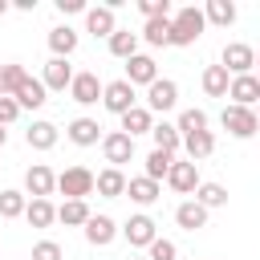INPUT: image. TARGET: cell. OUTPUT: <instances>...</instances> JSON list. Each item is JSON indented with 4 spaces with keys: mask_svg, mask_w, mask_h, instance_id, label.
<instances>
[{
    "mask_svg": "<svg viewBox=\"0 0 260 260\" xmlns=\"http://www.w3.org/2000/svg\"><path fill=\"white\" fill-rule=\"evenodd\" d=\"M203 28H207L203 8H179V12L171 16V45H175V49H187V45H195V41L203 37Z\"/></svg>",
    "mask_w": 260,
    "mask_h": 260,
    "instance_id": "obj_1",
    "label": "cell"
},
{
    "mask_svg": "<svg viewBox=\"0 0 260 260\" xmlns=\"http://www.w3.org/2000/svg\"><path fill=\"white\" fill-rule=\"evenodd\" d=\"M93 187H98V175L89 167H65L57 175V191L65 199H85V195H93Z\"/></svg>",
    "mask_w": 260,
    "mask_h": 260,
    "instance_id": "obj_2",
    "label": "cell"
},
{
    "mask_svg": "<svg viewBox=\"0 0 260 260\" xmlns=\"http://www.w3.org/2000/svg\"><path fill=\"white\" fill-rule=\"evenodd\" d=\"M219 122H223V130H228L232 138H240V142L260 130V118H256V110H248V106H223Z\"/></svg>",
    "mask_w": 260,
    "mask_h": 260,
    "instance_id": "obj_3",
    "label": "cell"
},
{
    "mask_svg": "<svg viewBox=\"0 0 260 260\" xmlns=\"http://www.w3.org/2000/svg\"><path fill=\"white\" fill-rule=\"evenodd\" d=\"M219 65H223L232 77H244V73H252V69H256V49H252V45H244V41H232V45H223Z\"/></svg>",
    "mask_w": 260,
    "mask_h": 260,
    "instance_id": "obj_4",
    "label": "cell"
},
{
    "mask_svg": "<svg viewBox=\"0 0 260 260\" xmlns=\"http://www.w3.org/2000/svg\"><path fill=\"white\" fill-rule=\"evenodd\" d=\"M102 106L110 110V114H130L134 106H138V93H134V85L126 81V77H118V81H106V93H102Z\"/></svg>",
    "mask_w": 260,
    "mask_h": 260,
    "instance_id": "obj_5",
    "label": "cell"
},
{
    "mask_svg": "<svg viewBox=\"0 0 260 260\" xmlns=\"http://www.w3.org/2000/svg\"><path fill=\"white\" fill-rule=\"evenodd\" d=\"M122 236H126L130 248H150V244L158 240V223H154L146 211H138V215H130V219L122 223Z\"/></svg>",
    "mask_w": 260,
    "mask_h": 260,
    "instance_id": "obj_6",
    "label": "cell"
},
{
    "mask_svg": "<svg viewBox=\"0 0 260 260\" xmlns=\"http://www.w3.org/2000/svg\"><path fill=\"white\" fill-rule=\"evenodd\" d=\"M179 106V85L171 81V77H158L150 89H146V110L150 114H167V110H175Z\"/></svg>",
    "mask_w": 260,
    "mask_h": 260,
    "instance_id": "obj_7",
    "label": "cell"
},
{
    "mask_svg": "<svg viewBox=\"0 0 260 260\" xmlns=\"http://www.w3.org/2000/svg\"><path fill=\"white\" fill-rule=\"evenodd\" d=\"M102 154H106V162H110V167H118V171H122V162H130V158H134V138H130V134H122V130H110V134L102 138Z\"/></svg>",
    "mask_w": 260,
    "mask_h": 260,
    "instance_id": "obj_8",
    "label": "cell"
},
{
    "mask_svg": "<svg viewBox=\"0 0 260 260\" xmlns=\"http://www.w3.org/2000/svg\"><path fill=\"white\" fill-rule=\"evenodd\" d=\"M57 191V175L45 167V162H32L28 171H24V195H32V199H49Z\"/></svg>",
    "mask_w": 260,
    "mask_h": 260,
    "instance_id": "obj_9",
    "label": "cell"
},
{
    "mask_svg": "<svg viewBox=\"0 0 260 260\" xmlns=\"http://www.w3.org/2000/svg\"><path fill=\"white\" fill-rule=\"evenodd\" d=\"M73 65L65 61V57H49L45 61V73H41V81H45V89H53V93H65L69 85H73Z\"/></svg>",
    "mask_w": 260,
    "mask_h": 260,
    "instance_id": "obj_10",
    "label": "cell"
},
{
    "mask_svg": "<svg viewBox=\"0 0 260 260\" xmlns=\"http://www.w3.org/2000/svg\"><path fill=\"white\" fill-rule=\"evenodd\" d=\"M102 93H106V85H102V81H98V73H89V69H85V73H77V77H73V85H69V98H73L77 106H98V102H102Z\"/></svg>",
    "mask_w": 260,
    "mask_h": 260,
    "instance_id": "obj_11",
    "label": "cell"
},
{
    "mask_svg": "<svg viewBox=\"0 0 260 260\" xmlns=\"http://www.w3.org/2000/svg\"><path fill=\"white\" fill-rule=\"evenodd\" d=\"M167 183H171V191H179V195H195V191H199V162H191V158L179 162V158H175Z\"/></svg>",
    "mask_w": 260,
    "mask_h": 260,
    "instance_id": "obj_12",
    "label": "cell"
},
{
    "mask_svg": "<svg viewBox=\"0 0 260 260\" xmlns=\"http://www.w3.org/2000/svg\"><path fill=\"white\" fill-rule=\"evenodd\" d=\"M228 98H232V106H248V110H256V106H260V77H256V73L232 77Z\"/></svg>",
    "mask_w": 260,
    "mask_h": 260,
    "instance_id": "obj_13",
    "label": "cell"
},
{
    "mask_svg": "<svg viewBox=\"0 0 260 260\" xmlns=\"http://www.w3.org/2000/svg\"><path fill=\"white\" fill-rule=\"evenodd\" d=\"M126 81L138 89V85H154L158 81V65H154V57H146V53H138V57H130L126 61Z\"/></svg>",
    "mask_w": 260,
    "mask_h": 260,
    "instance_id": "obj_14",
    "label": "cell"
},
{
    "mask_svg": "<svg viewBox=\"0 0 260 260\" xmlns=\"http://www.w3.org/2000/svg\"><path fill=\"white\" fill-rule=\"evenodd\" d=\"M118 236H122V228H118L110 215H89V223H85V240H89L93 248H110Z\"/></svg>",
    "mask_w": 260,
    "mask_h": 260,
    "instance_id": "obj_15",
    "label": "cell"
},
{
    "mask_svg": "<svg viewBox=\"0 0 260 260\" xmlns=\"http://www.w3.org/2000/svg\"><path fill=\"white\" fill-rule=\"evenodd\" d=\"M85 32H93V37H114L118 32V16H114V8L110 4H98V8H89L85 12Z\"/></svg>",
    "mask_w": 260,
    "mask_h": 260,
    "instance_id": "obj_16",
    "label": "cell"
},
{
    "mask_svg": "<svg viewBox=\"0 0 260 260\" xmlns=\"http://www.w3.org/2000/svg\"><path fill=\"white\" fill-rule=\"evenodd\" d=\"M65 134H69L73 146H98V142L106 138L102 126H98V118H73V122L65 126Z\"/></svg>",
    "mask_w": 260,
    "mask_h": 260,
    "instance_id": "obj_17",
    "label": "cell"
},
{
    "mask_svg": "<svg viewBox=\"0 0 260 260\" xmlns=\"http://www.w3.org/2000/svg\"><path fill=\"white\" fill-rule=\"evenodd\" d=\"M12 98L20 102V110H41V106L49 102V89H45V81H41V77H24V81H20V89H16Z\"/></svg>",
    "mask_w": 260,
    "mask_h": 260,
    "instance_id": "obj_18",
    "label": "cell"
},
{
    "mask_svg": "<svg viewBox=\"0 0 260 260\" xmlns=\"http://www.w3.org/2000/svg\"><path fill=\"white\" fill-rule=\"evenodd\" d=\"M126 187H130V179H126L118 167L98 171V187H93V191H98L102 199H122V195H126Z\"/></svg>",
    "mask_w": 260,
    "mask_h": 260,
    "instance_id": "obj_19",
    "label": "cell"
},
{
    "mask_svg": "<svg viewBox=\"0 0 260 260\" xmlns=\"http://www.w3.org/2000/svg\"><path fill=\"white\" fill-rule=\"evenodd\" d=\"M175 223H179L183 232H199V228H207V207L195 203V199H183V203L175 207Z\"/></svg>",
    "mask_w": 260,
    "mask_h": 260,
    "instance_id": "obj_20",
    "label": "cell"
},
{
    "mask_svg": "<svg viewBox=\"0 0 260 260\" xmlns=\"http://www.w3.org/2000/svg\"><path fill=\"white\" fill-rule=\"evenodd\" d=\"M199 81H203V93L207 98H228V89H232V73L223 65H207Z\"/></svg>",
    "mask_w": 260,
    "mask_h": 260,
    "instance_id": "obj_21",
    "label": "cell"
},
{
    "mask_svg": "<svg viewBox=\"0 0 260 260\" xmlns=\"http://www.w3.org/2000/svg\"><path fill=\"white\" fill-rule=\"evenodd\" d=\"M57 138H61V130H57L53 122H32V126L24 130V142H28L32 150H53Z\"/></svg>",
    "mask_w": 260,
    "mask_h": 260,
    "instance_id": "obj_22",
    "label": "cell"
},
{
    "mask_svg": "<svg viewBox=\"0 0 260 260\" xmlns=\"http://www.w3.org/2000/svg\"><path fill=\"white\" fill-rule=\"evenodd\" d=\"M183 150H187V158H191V162H203V158H211V154H215V134H211V130L187 134V138H183Z\"/></svg>",
    "mask_w": 260,
    "mask_h": 260,
    "instance_id": "obj_23",
    "label": "cell"
},
{
    "mask_svg": "<svg viewBox=\"0 0 260 260\" xmlns=\"http://www.w3.org/2000/svg\"><path fill=\"white\" fill-rule=\"evenodd\" d=\"M126 195L138 203V207H150V203H158L162 199V187L154 183V179H146V175H138V179H130V187H126Z\"/></svg>",
    "mask_w": 260,
    "mask_h": 260,
    "instance_id": "obj_24",
    "label": "cell"
},
{
    "mask_svg": "<svg viewBox=\"0 0 260 260\" xmlns=\"http://www.w3.org/2000/svg\"><path fill=\"white\" fill-rule=\"evenodd\" d=\"M150 130H154V114L146 106H134L130 114H122V134L138 138V134H150Z\"/></svg>",
    "mask_w": 260,
    "mask_h": 260,
    "instance_id": "obj_25",
    "label": "cell"
},
{
    "mask_svg": "<svg viewBox=\"0 0 260 260\" xmlns=\"http://www.w3.org/2000/svg\"><path fill=\"white\" fill-rule=\"evenodd\" d=\"M89 215H93V211H89V203H85V199H65V203L57 207V219H61L65 228H85V223H89Z\"/></svg>",
    "mask_w": 260,
    "mask_h": 260,
    "instance_id": "obj_26",
    "label": "cell"
},
{
    "mask_svg": "<svg viewBox=\"0 0 260 260\" xmlns=\"http://www.w3.org/2000/svg\"><path fill=\"white\" fill-rule=\"evenodd\" d=\"M77 49V32L69 28V24H57V28H49V53L53 57H65L69 61V53Z\"/></svg>",
    "mask_w": 260,
    "mask_h": 260,
    "instance_id": "obj_27",
    "label": "cell"
},
{
    "mask_svg": "<svg viewBox=\"0 0 260 260\" xmlns=\"http://www.w3.org/2000/svg\"><path fill=\"white\" fill-rule=\"evenodd\" d=\"M138 41H142L138 32H130V28H118V32H114L106 45H110V53H114L118 61H130V57H138Z\"/></svg>",
    "mask_w": 260,
    "mask_h": 260,
    "instance_id": "obj_28",
    "label": "cell"
},
{
    "mask_svg": "<svg viewBox=\"0 0 260 260\" xmlns=\"http://www.w3.org/2000/svg\"><path fill=\"white\" fill-rule=\"evenodd\" d=\"M150 138H154V150H167V154H175V150L183 146V134H179L175 122H154Z\"/></svg>",
    "mask_w": 260,
    "mask_h": 260,
    "instance_id": "obj_29",
    "label": "cell"
},
{
    "mask_svg": "<svg viewBox=\"0 0 260 260\" xmlns=\"http://www.w3.org/2000/svg\"><path fill=\"white\" fill-rule=\"evenodd\" d=\"M138 37H142L146 45H154V49H162V45H171V16H154V20H146Z\"/></svg>",
    "mask_w": 260,
    "mask_h": 260,
    "instance_id": "obj_30",
    "label": "cell"
},
{
    "mask_svg": "<svg viewBox=\"0 0 260 260\" xmlns=\"http://www.w3.org/2000/svg\"><path fill=\"white\" fill-rule=\"evenodd\" d=\"M24 219H28L32 228H53V223H57V207H53L49 199H28Z\"/></svg>",
    "mask_w": 260,
    "mask_h": 260,
    "instance_id": "obj_31",
    "label": "cell"
},
{
    "mask_svg": "<svg viewBox=\"0 0 260 260\" xmlns=\"http://www.w3.org/2000/svg\"><path fill=\"white\" fill-rule=\"evenodd\" d=\"M191 199L203 203L207 211H215V207H228V187H223V183H199V191H195Z\"/></svg>",
    "mask_w": 260,
    "mask_h": 260,
    "instance_id": "obj_32",
    "label": "cell"
},
{
    "mask_svg": "<svg viewBox=\"0 0 260 260\" xmlns=\"http://www.w3.org/2000/svg\"><path fill=\"white\" fill-rule=\"evenodd\" d=\"M24 207H28V195L24 191H16V187L0 191V219H20Z\"/></svg>",
    "mask_w": 260,
    "mask_h": 260,
    "instance_id": "obj_33",
    "label": "cell"
},
{
    "mask_svg": "<svg viewBox=\"0 0 260 260\" xmlns=\"http://www.w3.org/2000/svg\"><path fill=\"white\" fill-rule=\"evenodd\" d=\"M203 16H207V24L228 28V24H236V4H232V0H207Z\"/></svg>",
    "mask_w": 260,
    "mask_h": 260,
    "instance_id": "obj_34",
    "label": "cell"
},
{
    "mask_svg": "<svg viewBox=\"0 0 260 260\" xmlns=\"http://www.w3.org/2000/svg\"><path fill=\"white\" fill-rule=\"evenodd\" d=\"M171 167H175V154H167V150H150L146 154V179H154V183H162L167 175H171Z\"/></svg>",
    "mask_w": 260,
    "mask_h": 260,
    "instance_id": "obj_35",
    "label": "cell"
},
{
    "mask_svg": "<svg viewBox=\"0 0 260 260\" xmlns=\"http://www.w3.org/2000/svg\"><path fill=\"white\" fill-rule=\"evenodd\" d=\"M175 126H179L183 138H187V134H199V130H207V114H203V110H183Z\"/></svg>",
    "mask_w": 260,
    "mask_h": 260,
    "instance_id": "obj_36",
    "label": "cell"
},
{
    "mask_svg": "<svg viewBox=\"0 0 260 260\" xmlns=\"http://www.w3.org/2000/svg\"><path fill=\"white\" fill-rule=\"evenodd\" d=\"M32 260H65V248L57 240H37L32 244Z\"/></svg>",
    "mask_w": 260,
    "mask_h": 260,
    "instance_id": "obj_37",
    "label": "cell"
},
{
    "mask_svg": "<svg viewBox=\"0 0 260 260\" xmlns=\"http://www.w3.org/2000/svg\"><path fill=\"white\" fill-rule=\"evenodd\" d=\"M138 12H142L146 20H154V16H175V12H171V0H138Z\"/></svg>",
    "mask_w": 260,
    "mask_h": 260,
    "instance_id": "obj_38",
    "label": "cell"
},
{
    "mask_svg": "<svg viewBox=\"0 0 260 260\" xmlns=\"http://www.w3.org/2000/svg\"><path fill=\"white\" fill-rule=\"evenodd\" d=\"M146 252H150L146 260H175V256H179V248H175V240H162V236H158V240H154V244H150Z\"/></svg>",
    "mask_w": 260,
    "mask_h": 260,
    "instance_id": "obj_39",
    "label": "cell"
},
{
    "mask_svg": "<svg viewBox=\"0 0 260 260\" xmlns=\"http://www.w3.org/2000/svg\"><path fill=\"white\" fill-rule=\"evenodd\" d=\"M24 77H28V73H24V65H16V61H8V65H4V85H8V98L20 89V81H24Z\"/></svg>",
    "mask_w": 260,
    "mask_h": 260,
    "instance_id": "obj_40",
    "label": "cell"
},
{
    "mask_svg": "<svg viewBox=\"0 0 260 260\" xmlns=\"http://www.w3.org/2000/svg\"><path fill=\"white\" fill-rule=\"evenodd\" d=\"M20 118V102L16 98H0V126H12Z\"/></svg>",
    "mask_w": 260,
    "mask_h": 260,
    "instance_id": "obj_41",
    "label": "cell"
},
{
    "mask_svg": "<svg viewBox=\"0 0 260 260\" xmlns=\"http://www.w3.org/2000/svg\"><path fill=\"white\" fill-rule=\"evenodd\" d=\"M57 12L69 16V12H89V8H85V0H57Z\"/></svg>",
    "mask_w": 260,
    "mask_h": 260,
    "instance_id": "obj_42",
    "label": "cell"
},
{
    "mask_svg": "<svg viewBox=\"0 0 260 260\" xmlns=\"http://www.w3.org/2000/svg\"><path fill=\"white\" fill-rule=\"evenodd\" d=\"M0 98H8V85H4V65H0Z\"/></svg>",
    "mask_w": 260,
    "mask_h": 260,
    "instance_id": "obj_43",
    "label": "cell"
},
{
    "mask_svg": "<svg viewBox=\"0 0 260 260\" xmlns=\"http://www.w3.org/2000/svg\"><path fill=\"white\" fill-rule=\"evenodd\" d=\"M4 142H8V130H4V126H0V146H4Z\"/></svg>",
    "mask_w": 260,
    "mask_h": 260,
    "instance_id": "obj_44",
    "label": "cell"
},
{
    "mask_svg": "<svg viewBox=\"0 0 260 260\" xmlns=\"http://www.w3.org/2000/svg\"><path fill=\"white\" fill-rule=\"evenodd\" d=\"M4 12H8V0H0V16H4Z\"/></svg>",
    "mask_w": 260,
    "mask_h": 260,
    "instance_id": "obj_45",
    "label": "cell"
},
{
    "mask_svg": "<svg viewBox=\"0 0 260 260\" xmlns=\"http://www.w3.org/2000/svg\"><path fill=\"white\" fill-rule=\"evenodd\" d=\"M126 260H146V256H126Z\"/></svg>",
    "mask_w": 260,
    "mask_h": 260,
    "instance_id": "obj_46",
    "label": "cell"
},
{
    "mask_svg": "<svg viewBox=\"0 0 260 260\" xmlns=\"http://www.w3.org/2000/svg\"><path fill=\"white\" fill-rule=\"evenodd\" d=\"M256 118H260V106H256Z\"/></svg>",
    "mask_w": 260,
    "mask_h": 260,
    "instance_id": "obj_47",
    "label": "cell"
},
{
    "mask_svg": "<svg viewBox=\"0 0 260 260\" xmlns=\"http://www.w3.org/2000/svg\"><path fill=\"white\" fill-rule=\"evenodd\" d=\"M256 65H260V53H256Z\"/></svg>",
    "mask_w": 260,
    "mask_h": 260,
    "instance_id": "obj_48",
    "label": "cell"
}]
</instances>
